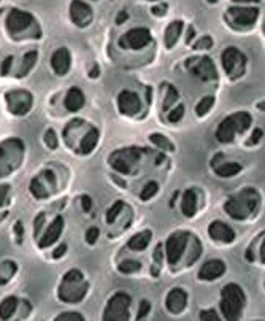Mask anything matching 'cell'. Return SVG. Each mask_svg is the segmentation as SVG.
<instances>
[{"mask_svg": "<svg viewBox=\"0 0 265 321\" xmlns=\"http://www.w3.org/2000/svg\"><path fill=\"white\" fill-rule=\"evenodd\" d=\"M165 11H167V5H160V7H154L153 8V13L156 14V16H164L165 14Z\"/></svg>", "mask_w": 265, "mask_h": 321, "instance_id": "816d5d0a", "label": "cell"}, {"mask_svg": "<svg viewBox=\"0 0 265 321\" xmlns=\"http://www.w3.org/2000/svg\"><path fill=\"white\" fill-rule=\"evenodd\" d=\"M234 2H238V4H250V2H259V0H234Z\"/></svg>", "mask_w": 265, "mask_h": 321, "instance_id": "6f0895ef", "label": "cell"}, {"mask_svg": "<svg viewBox=\"0 0 265 321\" xmlns=\"http://www.w3.org/2000/svg\"><path fill=\"white\" fill-rule=\"evenodd\" d=\"M183 21H173L169 24L167 30H165V45L167 48H173L181 35V32H183Z\"/></svg>", "mask_w": 265, "mask_h": 321, "instance_id": "cb8c5ba5", "label": "cell"}, {"mask_svg": "<svg viewBox=\"0 0 265 321\" xmlns=\"http://www.w3.org/2000/svg\"><path fill=\"white\" fill-rule=\"evenodd\" d=\"M200 319H203V321H218L219 316L214 310H203V312H200Z\"/></svg>", "mask_w": 265, "mask_h": 321, "instance_id": "7bdbcfd3", "label": "cell"}, {"mask_svg": "<svg viewBox=\"0 0 265 321\" xmlns=\"http://www.w3.org/2000/svg\"><path fill=\"white\" fill-rule=\"evenodd\" d=\"M45 143L48 148L51 150H56L57 148V137H56V132L53 129H48L46 134H45Z\"/></svg>", "mask_w": 265, "mask_h": 321, "instance_id": "74e56055", "label": "cell"}, {"mask_svg": "<svg viewBox=\"0 0 265 321\" xmlns=\"http://www.w3.org/2000/svg\"><path fill=\"white\" fill-rule=\"evenodd\" d=\"M5 24H7V30L14 37L18 34H23V32H26L29 27L34 26L35 19L30 13L18 10V8H13L7 16Z\"/></svg>", "mask_w": 265, "mask_h": 321, "instance_id": "52a82bcc", "label": "cell"}, {"mask_svg": "<svg viewBox=\"0 0 265 321\" xmlns=\"http://www.w3.org/2000/svg\"><path fill=\"white\" fill-rule=\"evenodd\" d=\"M191 72L198 76V78H202L203 82H208V79H214L218 76V72H216V67H214V64L210 57H202V59H198L197 64L194 67H191Z\"/></svg>", "mask_w": 265, "mask_h": 321, "instance_id": "ffe728a7", "label": "cell"}, {"mask_svg": "<svg viewBox=\"0 0 265 321\" xmlns=\"http://www.w3.org/2000/svg\"><path fill=\"white\" fill-rule=\"evenodd\" d=\"M97 75H98V67L94 66L92 70H91V73H89V76H91V78H97Z\"/></svg>", "mask_w": 265, "mask_h": 321, "instance_id": "11a10c76", "label": "cell"}, {"mask_svg": "<svg viewBox=\"0 0 265 321\" xmlns=\"http://www.w3.org/2000/svg\"><path fill=\"white\" fill-rule=\"evenodd\" d=\"M81 202H83V208H85V212H89L92 208V200L89 196H83L81 197Z\"/></svg>", "mask_w": 265, "mask_h": 321, "instance_id": "681fc988", "label": "cell"}, {"mask_svg": "<svg viewBox=\"0 0 265 321\" xmlns=\"http://www.w3.org/2000/svg\"><path fill=\"white\" fill-rule=\"evenodd\" d=\"M229 18L238 27L253 26L259 18L257 8H244V7H234L229 8Z\"/></svg>", "mask_w": 265, "mask_h": 321, "instance_id": "8fae6325", "label": "cell"}, {"mask_svg": "<svg viewBox=\"0 0 265 321\" xmlns=\"http://www.w3.org/2000/svg\"><path fill=\"white\" fill-rule=\"evenodd\" d=\"M37 51H29L24 54L23 57V64H21V69L18 70V73H16V76L18 78H24L27 73H30V70L34 69L35 66V61H37Z\"/></svg>", "mask_w": 265, "mask_h": 321, "instance_id": "484cf974", "label": "cell"}, {"mask_svg": "<svg viewBox=\"0 0 265 321\" xmlns=\"http://www.w3.org/2000/svg\"><path fill=\"white\" fill-rule=\"evenodd\" d=\"M98 234H100V232H98L97 228H89L88 232H86V242L89 245H94L97 242V238H98Z\"/></svg>", "mask_w": 265, "mask_h": 321, "instance_id": "60d3db41", "label": "cell"}, {"mask_svg": "<svg viewBox=\"0 0 265 321\" xmlns=\"http://www.w3.org/2000/svg\"><path fill=\"white\" fill-rule=\"evenodd\" d=\"M150 2H156V0H150Z\"/></svg>", "mask_w": 265, "mask_h": 321, "instance_id": "91938a15", "label": "cell"}, {"mask_svg": "<svg viewBox=\"0 0 265 321\" xmlns=\"http://www.w3.org/2000/svg\"><path fill=\"white\" fill-rule=\"evenodd\" d=\"M97 142H98V132L95 129H91L88 132V135L83 138V142H81V153L83 154H89L95 148Z\"/></svg>", "mask_w": 265, "mask_h": 321, "instance_id": "83f0119b", "label": "cell"}, {"mask_svg": "<svg viewBox=\"0 0 265 321\" xmlns=\"http://www.w3.org/2000/svg\"><path fill=\"white\" fill-rule=\"evenodd\" d=\"M254 194V189H244L238 196H232L226 202V212L235 219H244L250 216L257 205V194Z\"/></svg>", "mask_w": 265, "mask_h": 321, "instance_id": "277c9868", "label": "cell"}, {"mask_svg": "<svg viewBox=\"0 0 265 321\" xmlns=\"http://www.w3.org/2000/svg\"><path fill=\"white\" fill-rule=\"evenodd\" d=\"M118 269L123 274H134V272H138L141 269V264L134 259H127V261H123Z\"/></svg>", "mask_w": 265, "mask_h": 321, "instance_id": "836d02e7", "label": "cell"}, {"mask_svg": "<svg viewBox=\"0 0 265 321\" xmlns=\"http://www.w3.org/2000/svg\"><path fill=\"white\" fill-rule=\"evenodd\" d=\"M129 309H130V296L123 291H118L108 300V306L104 312V319L105 321H127L130 318Z\"/></svg>", "mask_w": 265, "mask_h": 321, "instance_id": "5b68a950", "label": "cell"}, {"mask_svg": "<svg viewBox=\"0 0 265 321\" xmlns=\"http://www.w3.org/2000/svg\"><path fill=\"white\" fill-rule=\"evenodd\" d=\"M224 272H226V264L221 259H210L198 270V278L203 282H213L224 275Z\"/></svg>", "mask_w": 265, "mask_h": 321, "instance_id": "2e32d148", "label": "cell"}, {"mask_svg": "<svg viewBox=\"0 0 265 321\" xmlns=\"http://www.w3.org/2000/svg\"><path fill=\"white\" fill-rule=\"evenodd\" d=\"M250 126H251V116L246 111L234 113L219 124L216 131V138L221 143H230L235 138V134L244 132L246 129H250Z\"/></svg>", "mask_w": 265, "mask_h": 321, "instance_id": "3957f363", "label": "cell"}, {"mask_svg": "<svg viewBox=\"0 0 265 321\" xmlns=\"http://www.w3.org/2000/svg\"><path fill=\"white\" fill-rule=\"evenodd\" d=\"M123 207H124V202H123V200L114 202V205L110 207V210L107 212V221H108V223H114V219L118 218V215L121 213Z\"/></svg>", "mask_w": 265, "mask_h": 321, "instance_id": "d590c367", "label": "cell"}, {"mask_svg": "<svg viewBox=\"0 0 265 321\" xmlns=\"http://www.w3.org/2000/svg\"><path fill=\"white\" fill-rule=\"evenodd\" d=\"M151 237H153V234H151L150 229L141 231L129 240V248L134 250V251H143L148 245H150Z\"/></svg>", "mask_w": 265, "mask_h": 321, "instance_id": "7402d4cb", "label": "cell"}, {"mask_svg": "<svg viewBox=\"0 0 265 321\" xmlns=\"http://www.w3.org/2000/svg\"><path fill=\"white\" fill-rule=\"evenodd\" d=\"M30 191H32V194H34L37 199H43L48 196V192H46V188L42 185L40 178H34L30 182Z\"/></svg>", "mask_w": 265, "mask_h": 321, "instance_id": "e575fe53", "label": "cell"}, {"mask_svg": "<svg viewBox=\"0 0 265 321\" xmlns=\"http://www.w3.org/2000/svg\"><path fill=\"white\" fill-rule=\"evenodd\" d=\"M62 229H64V219H62V216H56V218L53 219V223L48 226V229L45 231V234L40 237L38 247H40V248L51 247V245L56 242V240L60 237Z\"/></svg>", "mask_w": 265, "mask_h": 321, "instance_id": "d6986e66", "label": "cell"}, {"mask_svg": "<svg viewBox=\"0 0 265 321\" xmlns=\"http://www.w3.org/2000/svg\"><path fill=\"white\" fill-rule=\"evenodd\" d=\"M244 293L243 290L235 285V283H229L222 288L221 291V310L226 319H238L243 307H244Z\"/></svg>", "mask_w": 265, "mask_h": 321, "instance_id": "7a4b0ae2", "label": "cell"}, {"mask_svg": "<svg viewBox=\"0 0 265 321\" xmlns=\"http://www.w3.org/2000/svg\"><path fill=\"white\" fill-rule=\"evenodd\" d=\"M127 19V13H119V16H118V18H116V23H118V24H121V23H124Z\"/></svg>", "mask_w": 265, "mask_h": 321, "instance_id": "db71d44e", "label": "cell"}, {"mask_svg": "<svg viewBox=\"0 0 265 321\" xmlns=\"http://www.w3.org/2000/svg\"><path fill=\"white\" fill-rule=\"evenodd\" d=\"M7 99V107L14 116H24L27 115L32 105H34V97L32 94L24 91V89H18V91H10L5 95Z\"/></svg>", "mask_w": 265, "mask_h": 321, "instance_id": "8992f818", "label": "cell"}, {"mask_svg": "<svg viewBox=\"0 0 265 321\" xmlns=\"http://www.w3.org/2000/svg\"><path fill=\"white\" fill-rule=\"evenodd\" d=\"M178 97H179V94H178V91H176V88L175 86H169V89H167V95H165V99H164V105H162V110L164 111H167L176 101H178Z\"/></svg>", "mask_w": 265, "mask_h": 321, "instance_id": "1f68e13d", "label": "cell"}, {"mask_svg": "<svg viewBox=\"0 0 265 321\" xmlns=\"http://www.w3.org/2000/svg\"><path fill=\"white\" fill-rule=\"evenodd\" d=\"M165 306H167V310L173 315L181 313L186 306H188V294L185 290L181 288H173V290L167 294V299H165Z\"/></svg>", "mask_w": 265, "mask_h": 321, "instance_id": "5bb4252c", "label": "cell"}, {"mask_svg": "<svg viewBox=\"0 0 265 321\" xmlns=\"http://www.w3.org/2000/svg\"><path fill=\"white\" fill-rule=\"evenodd\" d=\"M260 259H262V264L265 263V244H262L260 247Z\"/></svg>", "mask_w": 265, "mask_h": 321, "instance_id": "9f6ffc18", "label": "cell"}, {"mask_svg": "<svg viewBox=\"0 0 265 321\" xmlns=\"http://www.w3.org/2000/svg\"><path fill=\"white\" fill-rule=\"evenodd\" d=\"M65 251H67V244H60V245H59V248H56V250H54V253H53V258H54V259L62 258Z\"/></svg>", "mask_w": 265, "mask_h": 321, "instance_id": "c3c4849f", "label": "cell"}, {"mask_svg": "<svg viewBox=\"0 0 265 321\" xmlns=\"http://www.w3.org/2000/svg\"><path fill=\"white\" fill-rule=\"evenodd\" d=\"M151 42V32L145 27H135L121 37L119 46L121 48H130V50H141L148 43Z\"/></svg>", "mask_w": 265, "mask_h": 321, "instance_id": "ba28073f", "label": "cell"}, {"mask_svg": "<svg viewBox=\"0 0 265 321\" xmlns=\"http://www.w3.org/2000/svg\"><path fill=\"white\" fill-rule=\"evenodd\" d=\"M208 2H213L214 4V2H218V0H208Z\"/></svg>", "mask_w": 265, "mask_h": 321, "instance_id": "680465c9", "label": "cell"}, {"mask_svg": "<svg viewBox=\"0 0 265 321\" xmlns=\"http://www.w3.org/2000/svg\"><path fill=\"white\" fill-rule=\"evenodd\" d=\"M150 140L154 143L156 147H159L160 150H165V151H173L175 150V145L173 143L162 134H151L150 135Z\"/></svg>", "mask_w": 265, "mask_h": 321, "instance_id": "f1b7e54d", "label": "cell"}, {"mask_svg": "<svg viewBox=\"0 0 265 321\" xmlns=\"http://www.w3.org/2000/svg\"><path fill=\"white\" fill-rule=\"evenodd\" d=\"M8 192H10V186L8 185H0V207L5 205L7 197H8Z\"/></svg>", "mask_w": 265, "mask_h": 321, "instance_id": "f6af8a7d", "label": "cell"}, {"mask_svg": "<svg viewBox=\"0 0 265 321\" xmlns=\"http://www.w3.org/2000/svg\"><path fill=\"white\" fill-rule=\"evenodd\" d=\"M157 191H159V186H157L156 182H148V183L145 185L143 191H141L140 199H141V200H150L153 196L157 194Z\"/></svg>", "mask_w": 265, "mask_h": 321, "instance_id": "d6a6232c", "label": "cell"}, {"mask_svg": "<svg viewBox=\"0 0 265 321\" xmlns=\"http://www.w3.org/2000/svg\"><path fill=\"white\" fill-rule=\"evenodd\" d=\"M83 319L85 318L78 312H65L56 316V321H83Z\"/></svg>", "mask_w": 265, "mask_h": 321, "instance_id": "8d00e7d4", "label": "cell"}, {"mask_svg": "<svg viewBox=\"0 0 265 321\" xmlns=\"http://www.w3.org/2000/svg\"><path fill=\"white\" fill-rule=\"evenodd\" d=\"M85 105V94L81 92L79 88H70L67 95H65V108L72 113L81 110Z\"/></svg>", "mask_w": 265, "mask_h": 321, "instance_id": "44dd1931", "label": "cell"}, {"mask_svg": "<svg viewBox=\"0 0 265 321\" xmlns=\"http://www.w3.org/2000/svg\"><path fill=\"white\" fill-rule=\"evenodd\" d=\"M150 310H151V304L148 302V300H141V302H140V310H138V313H137V319L145 318L148 313H150Z\"/></svg>", "mask_w": 265, "mask_h": 321, "instance_id": "ab89813d", "label": "cell"}, {"mask_svg": "<svg viewBox=\"0 0 265 321\" xmlns=\"http://www.w3.org/2000/svg\"><path fill=\"white\" fill-rule=\"evenodd\" d=\"M208 234L213 240H218V242H222V244H232L235 238V232L230 226H227L226 223L222 221H214L210 224L208 228Z\"/></svg>", "mask_w": 265, "mask_h": 321, "instance_id": "ac0fdd59", "label": "cell"}, {"mask_svg": "<svg viewBox=\"0 0 265 321\" xmlns=\"http://www.w3.org/2000/svg\"><path fill=\"white\" fill-rule=\"evenodd\" d=\"M186 244H188L186 232H175L169 237L165 248H167V261L170 266H175L181 259V256H183L185 248H186Z\"/></svg>", "mask_w": 265, "mask_h": 321, "instance_id": "9c48e42d", "label": "cell"}, {"mask_svg": "<svg viewBox=\"0 0 265 321\" xmlns=\"http://www.w3.org/2000/svg\"><path fill=\"white\" fill-rule=\"evenodd\" d=\"M11 64H13V56H8L4 62H2V67H0V73H2V76L8 75L10 69H11Z\"/></svg>", "mask_w": 265, "mask_h": 321, "instance_id": "ee69618b", "label": "cell"}, {"mask_svg": "<svg viewBox=\"0 0 265 321\" xmlns=\"http://www.w3.org/2000/svg\"><path fill=\"white\" fill-rule=\"evenodd\" d=\"M86 290H88V285L85 278H83L81 272L76 269L69 270L67 274L64 275L62 283L59 286V299L69 304L79 302L86 296Z\"/></svg>", "mask_w": 265, "mask_h": 321, "instance_id": "6da1fadb", "label": "cell"}, {"mask_svg": "<svg viewBox=\"0 0 265 321\" xmlns=\"http://www.w3.org/2000/svg\"><path fill=\"white\" fill-rule=\"evenodd\" d=\"M14 231H16V237H18V240H21L23 238V223L21 221H18L14 224Z\"/></svg>", "mask_w": 265, "mask_h": 321, "instance_id": "f907efd6", "label": "cell"}, {"mask_svg": "<svg viewBox=\"0 0 265 321\" xmlns=\"http://www.w3.org/2000/svg\"><path fill=\"white\" fill-rule=\"evenodd\" d=\"M154 259H156V263H160V261H162V247H160V245H157V247H156V251H154Z\"/></svg>", "mask_w": 265, "mask_h": 321, "instance_id": "f5cc1de1", "label": "cell"}, {"mask_svg": "<svg viewBox=\"0 0 265 321\" xmlns=\"http://www.w3.org/2000/svg\"><path fill=\"white\" fill-rule=\"evenodd\" d=\"M216 175H219L221 178H229V176H234L237 173L241 172V166L238 163H226V164H221L214 169Z\"/></svg>", "mask_w": 265, "mask_h": 321, "instance_id": "4316f807", "label": "cell"}, {"mask_svg": "<svg viewBox=\"0 0 265 321\" xmlns=\"http://www.w3.org/2000/svg\"><path fill=\"white\" fill-rule=\"evenodd\" d=\"M262 135H263L262 129H256L254 134H253V137H251V138H248L246 145H256V143H259V140H262Z\"/></svg>", "mask_w": 265, "mask_h": 321, "instance_id": "7dc6e473", "label": "cell"}, {"mask_svg": "<svg viewBox=\"0 0 265 321\" xmlns=\"http://www.w3.org/2000/svg\"><path fill=\"white\" fill-rule=\"evenodd\" d=\"M211 46H213V40L210 37H202L194 45V50H203V48H211Z\"/></svg>", "mask_w": 265, "mask_h": 321, "instance_id": "b9f144b4", "label": "cell"}, {"mask_svg": "<svg viewBox=\"0 0 265 321\" xmlns=\"http://www.w3.org/2000/svg\"><path fill=\"white\" fill-rule=\"evenodd\" d=\"M181 210L188 218H192L197 212V196L194 189H186L183 194V202H181Z\"/></svg>", "mask_w": 265, "mask_h": 321, "instance_id": "603a6c76", "label": "cell"}, {"mask_svg": "<svg viewBox=\"0 0 265 321\" xmlns=\"http://www.w3.org/2000/svg\"><path fill=\"white\" fill-rule=\"evenodd\" d=\"M183 115H185V105H178L176 108H173L169 113V121L170 123H178V121L183 119Z\"/></svg>", "mask_w": 265, "mask_h": 321, "instance_id": "f35d334b", "label": "cell"}, {"mask_svg": "<svg viewBox=\"0 0 265 321\" xmlns=\"http://www.w3.org/2000/svg\"><path fill=\"white\" fill-rule=\"evenodd\" d=\"M140 157V153L137 150H124L116 151L111 156V166L114 170L121 173H130V167L134 166Z\"/></svg>", "mask_w": 265, "mask_h": 321, "instance_id": "30bf717a", "label": "cell"}, {"mask_svg": "<svg viewBox=\"0 0 265 321\" xmlns=\"http://www.w3.org/2000/svg\"><path fill=\"white\" fill-rule=\"evenodd\" d=\"M16 309H18V299L14 296H10L0 302V319H8L14 315Z\"/></svg>", "mask_w": 265, "mask_h": 321, "instance_id": "d4e9b609", "label": "cell"}, {"mask_svg": "<svg viewBox=\"0 0 265 321\" xmlns=\"http://www.w3.org/2000/svg\"><path fill=\"white\" fill-rule=\"evenodd\" d=\"M213 104H214V99L211 97V95H207V97H203L200 102L197 104V107H195V113H197L198 116H205V115L208 113V111L211 110Z\"/></svg>", "mask_w": 265, "mask_h": 321, "instance_id": "4dcf8cb0", "label": "cell"}, {"mask_svg": "<svg viewBox=\"0 0 265 321\" xmlns=\"http://www.w3.org/2000/svg\"><path fill=\"white\" fill-rule=\"evenodd\" d=\"M118 108L123 115L132 116L137 115L138 111L141 110V102L138 99V95L132 91H123L118 95Z\"/></svg>", "mask_w": 265, "mask_h": 321, "instance_id": "7c38bea8", "label": "cell"}, {"mask_svg": "<svg viewBox=\"0 0 265 321\" xmlns=\"http://www.w3.org/2000/svg\"><path fill=\"white\" fill-rule=\"evenodd\" d=\"M221 61H222V67H224L226 73L232 75V76H235V70L238 66L244 67V56L241 54L240 50H237V48H234V46L224 50Z\"/></svg>", "mask_w": 265, "mask_h": 321, "instance_id": "4fadbf2b", "label": "cell"}, {"mask_svg": "<svg viewBox=\"0 0 265 321\" xmlns=\"http://www.w3.org/2000/svg\"><path fill=\"white\" fill-rule=\"evenodd\" d=\"M70 64H72V57H70V51L67 50V48H59V50H56L54 54L51 56V67H53L54 73L59 76H64L65 73H69Z\"/></svg>", "mask_w": 265, "mask_h": 321, "instance_id": "e0dca14e", "label": "cell"}, {"mask_svg": "<svg viewBox=\"0 0 265 321\" xmlns=\"http://www.w3.org/2000/svg\"><path fill=\"white\" fill-rule=\"evenodd\" d=\"M43 221H45V215L43 213H40L38 216H37V219L34 221V229H35V237H38L40 235V231H42V228H43Z\"/></svg>", "mask_w": 265, "mask_h": 321, "instance_id": "bcb514c9", "label": "cell"}, {"mask_svg": "<svg viewBox=\"0 0 265 321\" xmlns=\"http://www.w3.org/2000/svg\"><path fill=\"white\" fill-rule=\"evenodd\" d=\"M8 263L10 261H5V263L0 264V285H5L7 282H10V278L14 275V272H16V264L14 263L10 266V269H7Z\"/></svg>", "mask_w": 265, "mask_h": 321, "instance_id": "f546056e", "label": "cell"}, {"mask_svg": "<svg viewBox=\"0 0 265 321\" xmlns=\"http://www.w3.org/2000/svg\"><path fill=\"white\" fill-rule=\"evenodd\" d=\"M70 18L78 27H85L92 18V10L88 4L81 2V0H73L70 5Z\"/></svg>", "mask_w": 265, "mask_h": 321, "instance_id": "9a60e30c", "label": "cell"}]
</instances>
